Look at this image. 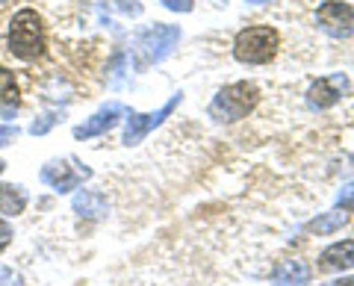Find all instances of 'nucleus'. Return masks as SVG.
Listing matches in <instances>:
<instances>
[{
  "mask_svg": "<svg viewBox=\"0 0 354 286\" xmlns=\"http://www.w3.org/2000/svg\"><path fill=\"white\" fill-rule=\"evenodd\" d=\"M3 169H6V162H0V174H3Z\"/></svg>",
  "mask_w": 354,
  "mask_h": 286,
  "instance_id": "24",
  "label": "nucleus"
},
{
  "mask_svg": "<svg viewBox=\"0 0 354 286\" xmlns=\"http://www.w3.org/2000/svg\"><path fill=\"white\" fill-rule=\"evenodd\" d=\"M316 24L322 27L328 36L348 39L354 36V6L342 3V0H328L316 9Z\"/></svg>",
  "mask_w": 354,
  "mask_h": 286,
  "instance_id": "6",
  "label": "nucleus"
},
{
  "mask_svg": "<svg viewBox=\"0 0 354 286\" xmlns=\"http://www.w3.org/2000/svg\"><path fill=\"white\" fill-rule=\"evenodd\" d=\"M124 115V106L121 104H106L101 106L92 118H86L80 127H74V139H95V136H104L106 130H113L118 124V118Z\"/></svg>",
  "mask_w": 354,
  "mask_h": 286,
  "instance_id": "8",
  "label": "nucleus"
},
{
  "mask_svg": "<svg viewBox=\"0 0 354 286\" xmlns=\"http://www.w3.org/2000/svg\"><path fill=\"white\" fill-rule=\"evenodd\" d=\"M248 3H269V0H248Z\"/></svg>",
  "mask_w": 354,
  "mask_h": 286,
  "instance_id": "23",
  "label": "nucleus"
},
{
  "mask_svg": "<svg viewBox=\"0 0 354 286\" xmlns=\"http://www.w3.org/2000/svg\"><path fill=\"white\" fill-rule=\"evenodd\" d=\"M348 89V80L342 74L337 77H322V80H316L313 86H310V92H307V101L313 109H328V106H334L342 92Z\"/></svg>",
  "mask_w": 354,
  "mask_h": 286,
  "instance_id": "9",
  "label": "nucleus"
},
{
  "mask_svg": "<svg viewBox=\"0 0 354 286\" xmlns=\"http://www.w3.org/2000/svg\"><path fill=\"white\" fill-rule=\"evenodd\" d=\"M351 266H354V239L334 242L319 257V269H325V271H346Z\"/></svg>",
  "mask_w": 354,
  "mask_h": 286,
  "instance_id": "11",
  "label": "nucleus"
},
{
  "mask_svg": "<svg viewBox=\"0 0 354 286\" xmlns=\"http://www.w3.org/2000/svg\"><path fill=\"white\" fill-rule=\"evenodd\" d=\"M180 104V95H174L169 104L160 106L157 113H130L127 115V127H124V136H121V145H139L142 139H145L153 127L162 124V118H169L174 113V106Z\"/></svg>",
  "mask_w": 354,
  "mask_h": 286,
  "instance_id": "7",
  "label": "nucleus"
},
{
  "mask_svg": "<svg viewBox=\"0 0 354 286\" xmlns=\"http://www.w3.org/2000/svg\"><path fill=\"white\" fill-rule=\"evenodd\" d=\"M12 225L6 222V218H0V251H6L9 248V242H12Z\"/></svg>",
  "mask_w": 354,
  "mask_h": 286,
  "instance_id": "20",
  "label": "nucleus"
},
{
  "mask_svg": "<svg viewBox=\"0 0 354 286\" xmlns=\"http://www.w3.org/2000/svg\"><path fill=\"white\" fill-rule=\"evenodd\" d=\"M86 178H92V169H86L74 160H50V162H44V169H41V183H48L50 189L59 195L77 189Z\"/></svg>",
  "mask_w": 354,
  "mask_h": 286,
  "instance_id": "5",
  "label": "nucleus"
},
{
  "mask_svg": "<svg viewBox=\"0 0 354 286\" xmlns=\"http://www.w3.org/2000/svg\"><path fill=\"white\" fill-rule=\"evenodd\" d=\"M9 50L18 59L32 62L44 53V24L36 9H18L9 24Z\"/></svg>",
  "mask_w": 354,
  "mask_h": 286,
  "instance_id": "1",
  "label": "nucleus"
},
{
  "mask_svg": "<svg viewBox=\"0 0 354 286\" xmlns=\"http://www.w3.org/2000/svg\"><path fill=\"white\" fill-rule=\"evenodd\" d=\"M27 210V192L15 183H0V216H21Z\"/></svg>",
  "mask_w": 354,
  "mask_h": 286,
  "instance_id": "15",
  "label": "nucleus"
},
{
  "mask_svg": "<svg viewBox=\"0 0 354 286\" xmlns=\"http://www.w3.org/2000/svg\"><path fill=\"white\" fill-rule=\"evenodd\" d=\"M325 286H354V278H339V280H330Z\"/></svg>",
  "mask_w": 354,
  "mask_h": 286,
  "instance_id": "22",
  "label": "nucleus"
},
{
  "mask_svg": "<svg viewBox=\"0 0 354 286\" xmlns=\"http://www.w3.org/2000/svg\"><path fill=\"white\" fill-rule=\"evenodd\" d=\"M18 136V127H9V124H0V148L3 145H9Z\"/></svg>",
  "mask_w": 354,
  "mask_h": 286,
  "instance_id": "21",
  "label": "nucleus"
},
{
  "mask_svg": "<svg viewBox=\"0 0 354 286\" xmlns=\"http://www.w3.org/2000/svg\"><path fill=\"white\" fill-rule=\"evenodd\" d=\"M71 210L80 216V218H92V222H97V218H104L106 216V198L101 192H95V189H80L74 198H71Z\"/></svg>",
  "mask_w": 354,
  "mask_h": 286,
  "instance_id": "12",
  "label": "nucleus"
},
{
  "mask_svg": "<svg viewBox=\"0 0 354 286\" xmlns=\"http://www.w3.org/2000/svg\"><path fill=\"white\" fill-rule=\"evenodd\" d=\"M59 121H62V113H48V115H41V121H32L30 133L32 136H44L53 124H59Z\"/></svg>",
  "mask_w": 354,
  "mask_h": 286,
  "instance_id": "16",
  "label": "nucleus"
},
{
  "mask_svg": "<svg viewBox=\"0 0 354 286\" xmlns=\"http://www.w3.org/2000/svg\"><path fill=\"white\" fill-rule=\"evenodd\" d=\"M310 266L304 260L290 257V260H281L278 266L272 269V283H281V286H304L310 283Z\"/></svg>",
  "mask_w": 354,
  "mask_h": 286,
  "instance_id": "10",
  "label": "nucleus"
},
{
  "mask_svg": "<svg viewBox=\"0 0 354 286\" xmlns=\"http://www.w3.org/2000/svg\"><path fill=\"white\" fill-rule=\"evenodd\" d=\"M177 39H180V30L171 27V24H153L151 30H145L142 36L136 39V68L145 71L148 65L165 59L171 53V48L177 45Z\"/></svg>",
  "mask_w": 354,
  "mask_h": 286,
  "instance_id": "4",
  "label": "nucleus"
},
{
  "mask_svg": "<svg viewBox=\"0 0 354 286\" xmlns=\"http://www.w3.org/2000/svg\"><path fill=\"white\" fill-rule=\"evenodd\" d=\"M278 53V32L272 27L239 30L234 39V57L245 65H266Z\"/></svg>",
  "mask_w": 354,
  "mask_h": 286,
  "instance_id": "3",
  "label": "nucleus"
},
{
  "mask_svg": "<svg viewBox=\"0 0 354 286\" xmlns=\"http://www.w3.org/2000/svg\"><path fill=\"white\" fill-rule=\"evenodd\" d=\"M346 225H348V213L342 210V207H337V210L322 213V216H316L313 222H307V233L330 236V233H337V230H342Z\"/></svg>",
  "mask_w": 354,
  "mask_h": 286,
  "instance_id": "14",
  "label": "nucleus"
},
{
  "mask_svg": "<svg viewBox=\"0 0 354 286\" xmlns=\"http://www.w3.org/2000/svg\"><path fill=\"white\" fill-rule=\"evenodd\" d=\"M165 9H171V12H192L195 0H162Z\"/></svg>",
  "mask_w": 354,
  "mask_h": 286,
  "instance_id": "17",
  "label": "nucleus"
},
{
  "mask_svg": "<svg viewBox=\"0 0 354 286\" xmlns=\"http://www.w3.org/2000/svg\"><path fill=\"white\" fill-rule=\"evenodd\" d=\"M0 286H24V280L12 269H0Z\"/></svg>",
  "mask_w": 354,
  "mask_h": 286,
  "instance_id": "19",
  "label": "nucleus"
},
{
  "mask_svg": "<svg viewBox=\"0 0 354 286\" xmlns=\"http://www.w3.org/2000/svg\"><path fill=\"white\" fill-rule=\"evenodd\" d=\"M18 104H21V92H18L15 77L9 68L0 65V113H3V118H12Z\"/></svg>",
  "mask_w": 354,
  "mask_h": 286,
  "instance_id": "13",
  "label": "nucleus"
},
{
  "mask_svg": "<svg viewBox=\"0 0 354 286\" xmlns=\"http://www.w3.org/2000/svg\"><path fill=\"white\" fill-rule=\"evenodd\" d=\"M339 207L346 213H354V186H342L339 192Z\"/></svg>",
  "mask_w": 354,
  "mask_h": 286,
  "instance_id": "18",
  "label": "nucleus"
},
{
  "mask_svg": "<svg viewBox=\"0 0 354 286\" xmlns=\"http://www.w3.org/2000/svg\"><path fill=\"white\" fill-rule=\"evenodd\" d=\"M257 101H260L257 86H251V83L225 86V89H218L216 97L209 101V118H216L218 124H230V121L245 118L251 109L257 106Z\"/></svg>",
  "mask_w": 354,
  "mask_h": 286,
  "instance_id": "2",
  "label": "nucleus"
}]
</instances>
